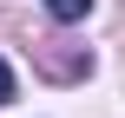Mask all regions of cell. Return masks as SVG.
I'll list each match as a JSON object with an SVG mask.
<instances>
[{
    "mask_svg": "<svg viewBox=\"0 0 125 118\" xmlns=\"http://www.w3.org/2000/svg\"><path fill=\"white\" fill-rule=\"evenodd\" d=\"M13 99V72H7V59H0V105Z\"/></svg>",
    "mask_w": 125,
    "mask_h": 118,
    "instance_id": "2",
    "label": "cell"
},
{
    "mask_svg": "<svg viewBox=\"0 0 125 118\" xmlns=\"http://www.w3.org/2000/svg\"><path fill=\"white\" fill-rule=\"evenodd\" d=\"M86 7H92V0H46V13H53V20H66V26H73V20H86Z\"/></svg>",
    "mask_w": 125,
    "mask_h": 118,
    "instance_id": "1",
    "label": "cell"
}]
</instances>
